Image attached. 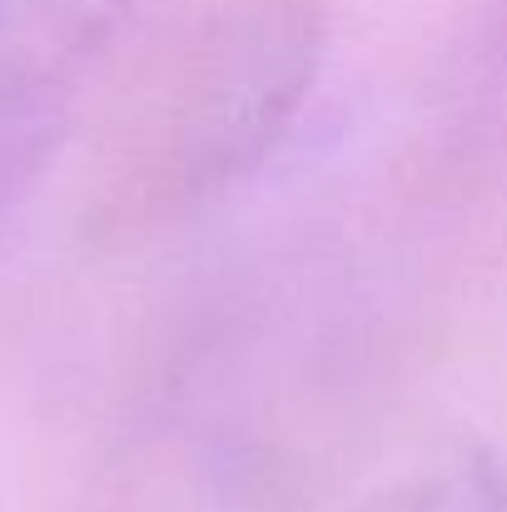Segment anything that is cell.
<instances>
[{
  "instance_id": "obj_1",
  "label": "cell",
  "mask_w": 507,
  "mask_h": 512,
  "mask_svg": "<svg viewBox=\"0 0 507 512\" xmlns=\"http://www.w3.org/2000/svg\"><path fill=\"white\" fill-rule=\"evenodd\" d=\"M319 40L309 0H239L214 15L140 140V209L174 224L259 170L314 85Z\"/></svg>"
},
{
  "instance_id": "obj_3",
  "label": "cell",
  "mask_w": 507,
  "mask_h": 512,
  "mask_svg": "<svg viewBox=\"0 0 507 512\" xmlns=\"http://www.w3.org/2000/svg\"><path fill=\"white\" fill-rule=\"evenodd\" d=\"M343 512H507V473L483 453L413 468Z\"/></svg>"
},
{
  "instance_id": "obj_2",
  "label": "cell",
  "mask_w": 507,
  "mask_h": 512,
  "mask_svg": "<svg viewBox=\"0 0 507 512\" xmlns=\"http://www.w3.org/2000/svg\"><path fill=\"white\" fill-rule=\"evenodd\" d=\"M130 10L135 0H0V199L35 189L75 90Z\"/></svg>"
}]
</instances>
